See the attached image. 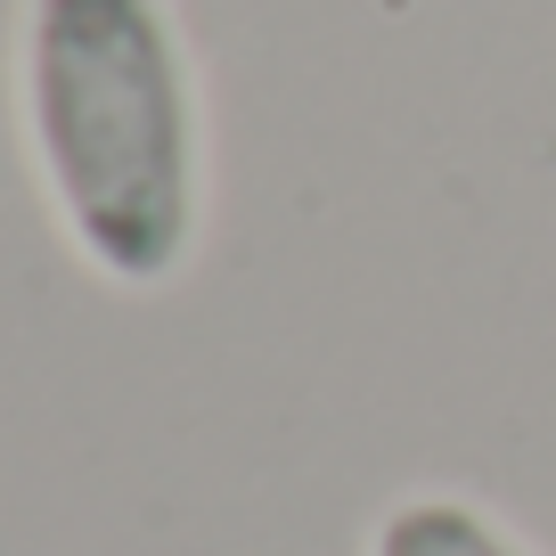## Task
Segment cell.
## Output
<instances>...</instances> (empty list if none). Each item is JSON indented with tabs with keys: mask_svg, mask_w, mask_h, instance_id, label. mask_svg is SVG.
<instances>
[{
	"mask_svg": "<svg viewBox=\"0 0 556 556\" xmlns=\"http://www.w3.org/2000/svg\"><path fill=\"white\" fill-rule=\"evenodd\" d=\"M25 123L90 270L156 287L197 238V90L164 0H34Z\"/></svg>",
	"mask_w": 556,
	"mask_h": 556,
	"instance_id": "obj_1",
	"label": "cell"
},
{
	"mask_svg": "<svg viewBox=\"0 0 556 556\" xmlns=\"http://www.w3.org/2000/svg\"><path fill=\"white\" fill-rule=\"evenodd\" d=\"M368 556H523V548L467 500H401L377 523V548Z\"/></svg>",
	"mask_w": 556,
	"mask_h": 556,
	"instance_id": "obj_2",
	"label": "cell"
}]
</instances>
